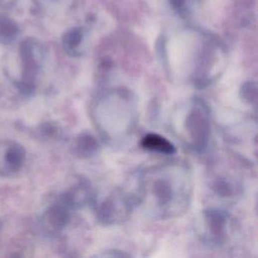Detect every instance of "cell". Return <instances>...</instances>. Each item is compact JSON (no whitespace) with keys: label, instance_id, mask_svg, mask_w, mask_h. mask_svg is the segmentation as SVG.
Masks as SVG:
<instances>
[{"label":"cell","instance_id":"2e32d148","mask_svg":"<svg viewBox=\"0 0 258 258\" xmlns=\"http://www.w3.org/2000/svg\"><path fill=\"white\" fill-rule=\"evenodd\" d=\"M17 0H0V7L1 8H10L11 6H13L15 4Z\"/></svg>","mask_w":258,"mask_h":258},{"label":"cell","instance_id":"30bf717a","mask_svg":"<svg viewBox=\"0 0 258 258\" xmlns=\"http://www.w3.org/2000/svg\"><path fill=\"white\" fill-rule=\"evenodd\" d=\"M84 38V31L80 27H74L68 30L62 37V46L67 53L77 56L81 53L80 45Z\"/></svg>","mask_w":258,"mask_h":258},{"label":"cell","instance_id":"4fadbf2b","mask_svg":"<svg viewBox=\"0 0 258 258\" xmlns=\"http://www.w3.org/2000/svg\"><path fill=\"white\" fill-rule=\"evenodd\" d=\"M213 188L215 192L222 197H231L235 192V185L233 182L230 180L224 178V177H219L217 178L214 183H213Z\"/></svg>","mask_w":258,"mask_h":258},{"label":"cell","instance_id":"ba28073f","mask_svg":"<svg viewBox=\"0 0 258 258\" xmlns=\"http://www.w3.org/2000/svg\"><path fill=\"white\" fill-rule=\"evenodd\" d=\"M0 151L3 153L0 168H2L4 172L11 173L21 168L25 160V151L19 144L10 143L4 146V150L0 149Z\"/></svg>","mask_w":258,"mask_h":258},{"label":"cell","instance_id":"6da1fadb","mask_svg":"<svg viewBox=\"0 0 258 258\" xmlns=\"http://www.w3.org/2000/svg\"><path fill=\"white\" fill-rule=\"evenodd\" d=\"M138 200L158 218L175 217L186 211L191 197L188 169L170 162L147 169L139 181Z\"/></svg>","mask_w":258,"mask_h":258},{"label":"cell","instance_id":"52a82bcc","mask_svg":"<svg viewBox=\"0 0 258 258\" xmlns=\"http://www.w3.org/2000/svg\"><path fill=\"white\" fill-rule=\"evenodd\" d=\"M93 197L94 195L91 186L89 185V182L87 180L81 179L72 187H70L60 197L59 200L68 205L71 209H77L92 202Z\"/></svg>","mask_w":258,"mask_h":258},{"label":"cell","instance_id":"3957f363","mask_svg":"<svg viewBox=\"0 0 258 258\" xmlns=\"http://www.w3.org/2000/svg\"><path fill=\"white\" fill-rule=\"evenodd\" d=\"M19 54L22 66V80L19 89L25 94H30L35 88V80L40 69L41 46L35 39L26 38L19 46Z\"/></svg>","mask_w":258,"mask_h":258},{"label":"cell","instance_id":"5bb4252c","mask_svg":"<svg viewBox=\"0 0 258 258\" xmlns=\"http://www.w3.org/2000/svg\"><path fill=\"white\" fill-rule=\"evenodd\" d=\"M241 95L248 103H255L256 101V85L253 82H248L241 88Z\"/></svg>","mask_w":258,"mask_h":258},{"label":"cell","instance_id":"7c38bea8","mask_svg":"<svg viewBox=\"0 0 258 258\" xmlns=\"http://www.w3.org/2000/svg\"><path fill=\"white\" fill-rule=\"evenodd\" d=\"M98 149L97 140L89 133H82L75 142V151L82 157L94 154Z\"/></svg>","mask_w":258,"mask_h":258},{"label":"cell","instance_id":"8fae6325","mask_svg":"<svg viewBox=\"0 0 258 258\" xmlns=\"http://www.w3.org/2000/svg\"><path fill=\"white\" fill-rule=\"evenodd\" d=\"M19 28L17 23L10 17L0 14V42L8 44L18 35Z\"/></svg>","mask_w":258,"mask_h":258},{"label":"cell","instance_id":"9a60e30c","mask_svg":"<svg viewBox=\"0 0 258 258\" xmlns=\"http://www.w3.org/2000/svg\"><path fill=\"white\" fill-rule=\"evenodd\" d=\"M168 1H169L170 5H171L174 9H176V10L181 9V8L183 7L184 3H185V0H168Z\"/></svg>","mask_w":258,"mask_h":258},{"label":"cell","instance_id":"8992f818","mask_svg":"<svg viewBox=\"0 0 258 258\" xmlns=\"http://www.w3.org/2000/svg\"><path fill=\"white\" fill-rule=\"evenodd\" d=\"M71 208L62 201L51 205L43 215V224L49 232L61 231L70 222Z\"/></svg>","mask_w":258,"mask_h":258},{"label":"cell","instance_id":"277c9868","mask_svg":"<svg viewBox=\"0 0 258 258\" xmlns=\"http://www.w3.org/2000/svg\"><path fill=\"white\" fill-rule=\"evenodd\" d=\"M130 209V199L122 194H112L97 206L96 217L102 224L111 225L126 218Z\"/></svg>","mask_w":258,"mask_h":258},{"label":"cell","instance_id":"5b68a950","mask_svg":"<svg viewBox=\"0 0 258 258\" xmlns=\"http://www.w3.org/2000/svg\"><path fill=\"white\" fill-rule=\"evenodd\" d=\"M204 219L208 239L217 244L225 242L230 220L228 213L220 209H209L204 212Z\"/></svg>","mask_w":258,"mask_h":258},{"label":"cell","instance_id":"7a4b0ae2","mask_svg":"<svg viewBox=\"0 0 258 258\" xmlns=\"http://www.w3.org/2000/svg\"><path fill=\"white\" fill-rule=\"evenodd\" d=\"M184 127L191 146L197 151H203L208 145L211 132L210 115L206 104L202 101L194 104L185 117Z\"/></svg>","mask_w":258,"mask_h":258},{"label":"cell","instance_id":"9c48e42d","mask_svg":"<svg viewBox=\"0 0 258 258\" xmlns=\"http://www.w3.org/2000/svg\"><path fill=\"white\" fill-rule=\"evenodd\" d=\"M141 146L147 150L163 154H171L175 151L173 144L158 134H147L141 140Z\"/></svg>","mask_w":258,"mask_h":258}]
</instances>
